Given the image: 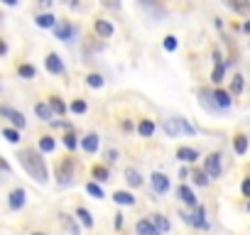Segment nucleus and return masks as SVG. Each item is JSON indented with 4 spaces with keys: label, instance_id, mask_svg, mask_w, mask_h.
Returning <instances> with one entry per match:
<instances>
[{
    "label": "nucleus",
    "instance_id": "obj_1",
    "mask_svg": "<svg viewBox=\"0 0 250 235\" xmlns=\"http://www.w3.org/2000/svg\"><path fill=\"white\" fill-rule=\"evenodd\" d=\"M18 159H20L22 169H25L35 181H40V184H47V181H49L47 164H44V159L40 157L37 150H22V152H18Z\"/></svg>",
    "mask_w": 250,
    "mask_h": 235
},
{
    "label": "nucleus",
    "instance_id": "obj_2",
    "mask_svg": "<svg viewBox=\"0 0 250 235\" xmlns=\"http://www.w3.org/2000/svg\"><path fill=\"white\" fill-rule=\"evenodd\" d=\"M182 220L187 225H194V228H208V220H206V208L204 206H196L194 213H179Z\"/></svg>",
    "mask_w": 250,
    "mask_h": 235
},
{
    "label": "nucleus",
    "instance_id": "obj_3",
    "mask_svg": "<svg viewBox=\"0 0 250 235\" xmlns=\"http://www.w3.org/2000/svg\"><path fill=\"white\" fill-rule=\"evenodd\" d=\"M0 115L3 118H8V120L15 125V130H25L27 128V120H25V115L20 113V110H15V108H10V105H0Z\"/></svg>",
    "mask_w": 250,
    "mask_h": 235
},
{
    "label": "nucleus",
    "instance_id": "obj_4",
    "mask_svg": "<svg viewBox=\"0 0 250 235\" xmlns=\"http://www.w3.org/2000/svg\"><path fill=\"white\" fill-rule=\"evenodd\" d=\"M204 172H206L208 179H218V176H221L223 167H221V155H218V152H213V155L206 157V162H204Z\"/></svg>",
    "mask_w": 250,
    "mask_h": 235
},
{
    "label": "nucleus",
    "instance_id": "obj_5",
    "mask_svg": "<svg viewBox=\"0 0 250 235\" xmlns=\"http://www.w3.org/2000/svg\"><path fill=\"white\" fill-rule=\"evenodd\" d=\"M71 179H74V159L66 157V159L57 167V181H59L62 186H66V184H71Z\"/></svg>",
    "mask_w": 250,
    "mask_h": 235
},
{
    "label": "nucleus",
    "instance_id": "obj_6",
    "mask_svg": "<svg viewBox=\"0 0 250 235\" xmlns=\"http://www.w3.org/2000/svg\"><path fill=\"white\" fill-rule=\"evenodd\" d=\"M162 130L167 133V137H179V133H184V118H169L165 120Z\"/></svg>",
    "mask_w": 250,
    "mask_h": 235
},
{
    "label": "nucleus",
    "instance_id": "obj_7",
    "mask_svg": "<svg viewBox=\"0 0 250 235\" xmlns=\"http://www.w3.org/2000/svg\"><path fill=\"white\" fill-rule=\"evenodd\" d=\"M74 25L71 22H66V20H59L57 22V27H54V35H57V39H62V42H69L71 37H74Z\"/></svg>",
    "mask_w": 250,
    "mask_h": 235
},
{
    "label": "nucleus",
    "instance_id": "obj_8",
    "mask_svg": "<svg viewBox=\"0 0 250 235\" xmlns=\"http://www.w3.org/2000/svg\"><path fill=\"white\" fill-rule=\"evenodd\" d=\"M150 184H152V191H155V194H167V191H169V179H167L162 172H155L152 179H150Z\"/></svg>",
    "mask_w": 250,
    "mask_h": 235
},
{
    "label": "nucleus",
    "instance_id": "obj_9",
    "mask_svg": "<svg viewBox=\"0 0 250 235\" xmlns=\"http://www.w3.org/2000/svg\"><path fill=\"white\" fill-rule=\"evenodd\" d=\"M25 201H27L25 189H13V191H10V196H8V206H10L13 211H20V208L25 206Z\"/></svg>",
    "mask_w": 250,
    "mask_h": 235
},
{
    "label": "nucleus",
    "instance_id": "obj_10",
    "mask_svg": "<svg viewBox=\"0 0 250 235\" xmlns=\"http://www.w3.org/2000/svg\"><path fill=\"white\" fill-rule=\"evenodd\" d=\"M44 66H47V71L49 74H64V61H62V57L59 54H47V59H44Z\"/></svg>",
    "mask_w": 250,
    "mask_h": 235
},
{
    "label": "nucleus",
    "instance_id": "obj_11",
    "mask_svg": "<svg viewBox=\"0 0 250 235\" xmlns=\"http://www.w3.org/2000/svg\"><path fill=\"white\" fill-rule=\"evenodd\" d=\"M211 98H213V105H216V108H221V110L230 108V100H233V98H230V93H228V91H221V88H216Z\"/></svg>",
    "mask_w": 250,
    "mask_h": 235
},
{
    "label": "nucleus",
    "instance_id": "obj_12",
    "mask_svg": "<svg viewBox=\"0 0 250 235\" xmlns=\"http://www.w3.org/2000/svg\"><path fill=\"white\" fill-rule=\"evenodd\" d=\"M177 196H179V198H182V201H184L187 206H191V208H196V206H199V201H196L194 191H191V189H189L187 184H182V186L177 189Z\"/></svg>",
    "mask_w": 250,
    "mask_h": 235
},
{
    "label": "nucleus",
    "instance_id": "obj_13",
    "mask_svg": "<svg viewBox=\"0 0 250 235\" xmlns=\"http://www.w3.org/2000/svg\"><path fill=\"white\" fill-rule=\"evenodd\" d=\"M223 74H226V64L221 61L218 52H213V74H211L213 83H221V81H223Z\"/></svg>",
    "mask_w": 250,
    "mask_h": 235
},
{
    "label": "nucleus",
    "instance_id": "obj_14",
    "mask_svg": "<svg viewBox=\"0 0 250 235\" xmlns=\"http://www.w3.org/2000/svg\"><path fill=\"white\" fill-rule=\"evenodd\" d=\"M93 30H96V35H98V37H103V39H108V37L115 32V30H113V25H110L108 20H96V22H93Z\"/></svg>",
    "mask_w": 250,
    "mask_h": 235
},
{
    "label": "nucleus",
    "instance_id": "obj_15",
    "mask_svg": "<svg viewBox=\"0 0 250 235\" xmlns=\"http://www.w3.org/2000/svg\"><path fill=\"white\" fill-rule=\"evenodd\" d=\"M150 223L155 225V230H157L160 235H165V233L169 230V220H167L162 213H152V215H150Z\"/></svg>",
    "mask_w": 250,
    "mask_h": 235
},
{
    "label": "nucleus",
    "instance_id": "obj_16",
    "mask_svg": "<svg viewBox=\"0 0 250 235\" xmlns=\"http://www.w3.org/2000/svg\"><path fill=\"white\" fill-rule=\"evenodd\" d=\"M35 22H37V27H42V30H54V27H57V18H54V15H49V13L37 15V18H35Z\"/></svg>",
    "mask_w": 250,
    "mask_h": 235
},
{
    "label": "nucleus",
    "instance_id": "obj_17",
    "mask_svg": "<svg viewBox=\"0 0 250 235\" xmlns=\"http://www.w3.org/2000/svg\"><path fill=\"white\" fill-rule=\"evenodd\" d=\"M81 147H83V152L93 155V152L98 150V135H96V133H88V135L81 140Z\"/></svg>",
    "mask_w": 250,
    "mask_h": 235
},
{
    "label": "nucleus",
    "instance_id": "obj_18",
    "mask_svg": "<svg viewBox=\"0 0 250 235\" xmlns=\"http://www.w3.org/2000/svg\"><path fill=\"white\" fill-rule=\"evenodd\" d=\"M135 233H138V235H160V233L155 230V225L150 223V218H143V220H138V225H135Z\"/></svg>",
    "mask_w": 250,
    "mask_h": 235
},
{
    "label": "nucleus",
    "instance_id": "obj_19",
    "mask_svg": "<svg viewBox=\"0 0 250 235\" xmlns=\"http://www.w3.org/2000/svg\"><path fill=\"white\" fill-rule=\"evenodd\" d=\"M177 157H179L182 162L194 164V162L199 159V152H196V150H191V147H179V150H177Z\"/></svg>",
    "mask_w": 250,
    "mask_h": 235
},
{
    "label": "nucleus",
    "instance_id": "obj_20",
    "mask_svg": "<svg viewBox=\"0 0 250 235\" xmlns=\"http://www.w3.org/2000/svg\"><path fill=\"white\" fill-rule=\"evenodd\" d=\"M113 201L120 203V206H135V196L128 194V191H115L113 194Z\"/></svg>",
    "mask_w": 250,
    "mask_h": 235
},
{
    "label": "nucleus",
    "instance_id": "obj_21",
    "mask_svg": "<svg viewBox=\"0 0 250 235\" xmlns=\"http://www.w3.org/2000/svg\"><path fill=\"white\" fill-rule=\"evenodd\" d=\"M125 181H128L130 186H143V176H140V172L138 169H133V167H128V169H125Z\"/></svg>",
    "mask_w": 250,
    "mask_h": 235
},
{
    "label": "nucleus",
    "instance_id": "obj_22",
    "mask_svg": "<svg viewBox=\"0 0 250 235\" xmlns=\"http://www.w3.org/2000/svg\"><path fill=\"white\" fill-rule=\"evenodd\" d=\"M76 218L81 220V225H83V228H93V215L88 213V208L79 206V208H76Z\"/></svg>",
    "mask_w": 250,
    "mask_h": 235
},
{
    "label": "nucleus",
    "instance_id": "obj_23",
    "mask_svg": "<svg viewBox=\"0 0 250 235\" xmlns=\"http://www.w3.org/2000/svg\"><path fill=\"white\" fill-rule=\"evenodd\" d=\"M138 133H140L143 137H152V135H155V123H152V120H140V123H138Z\"/></svg>",
    "mask_w": 250,
    "mask_h": 235
},
{
    "label": "nucleus",
    "instance_id": "obj_24",
    "mask_svg": "<svg viewBox=\"0 0 250 235\" xmlns=\"http://www.w3.org/2000/svg\"><path fill=\"white\" fill-rule=\"evenodd\" d=\"M233 150H235V155H245L248 152V137L245 135H235L233 137Z\"/></svg>",
    "mask_w": 250,
    "mask_h": 235
},
{
    "label": "nucleus",
    "instance_id": "obj_25",
    "mask_svg": "<svg viewBox=\"0 0 250 235\" xmlns=\"http://www.w3.org/2000/svg\"><path fill=\"white\" fill-rule=\"evenodd\" d=\"M49 108H52V113H57V115H64V113H66V105H64V100H62L59 96H52V98H49Z\"/></svg>",
    "mask_w": 250,
    "mask_h": 235
},
{
    "label": "nucleus",
    "instance_id": "obj_26",
    "mask_svg": "<svg viewBox=\"0 0 250 235\" xmlns=\"http://www.w3.org/2000/svg\"><path fill=\"white\" fill-rule=\"evenodd\" d=\"M240 93H243V76L233 74V78H230V96H240Z\"/></svg>",
    "mask_w": 250,
    "mask_h": 235
},
{
    "label": "nucleus",
    "instance_id": "obj_27",
    "mask_svg": "<svg viewBox=\"0 0 250 235\" xmlns=\"http://www.w3.org/2000/svg\"><path fill=\"white\" fill-rule=\"evenodd\" d=\"M35 113L42 118V120H52V108H49V103H37V105H35Z\"/></svg>",
    "mask_w": 250,
    "mask_h": 235
},
{
    "label": "nucleus",
    "instance_id": "obj_28",
    "mask_svg": "<svg viewBox=\"0 0 250 235\" xmlns=\"http://www.w3.org/2000/svg\"><path fill=\"white\" fill-rule=\"evenodd\" d=\"M91 176H93L96 181H105V179H108V167H103V164H96V167L91 169Z\"/></svg>",
    "mask_w": 250,
    "mask_h": 235
},
{
    "label": "nucleus",
    "instance_id": "obj_29",
    "mask_svg": "<svg viewBox=\"0 0 250 235\" xmlns=\"http://www.w3.org/2000/svg\"><path fill=\"white\" fill-rule=\"evenodd\" d=\"M62 223H64V228L71 233V235H81V230H79V225L71 220V215H66V213H62Z\"/></svg>",
    "mask_w": 250,
    "mask_h": 235
},
{
    "label": "nucleus",
    "instance_id": "obj_30",
    "mask_svg": "<svg viewBox=\"0 0 250 235\" xmlns=\"http://www.w3.org/2000/svg\"><path fill=\"white\" fill-rule=\"evenodd\" d=\"M54 147H57V142H54V137H49V135H44V137L40 140V152H54Z\"/></svg>",
    "mask_w": 250,
    "mask_h": 235
},
{
    "label": "nucleus",
    "instance_id": "obj_31",
    "mask_svg": "<svg viewBox=\"0 0 250 235\" xmlns=\"http://www.w3.org/2000/svg\"><path fill=\"white\" fill-rule=\"evenodd\" d=\"M18 74H20L22 78H35V74H37V71H35V66H32V64H20V66H18Z\"/></svg>",
    "mask_w": 250,
    "mask_h": 235
},
{
    "label": "nucleus",
    "instance_id": "obj_32",
    "mask_svg": "<svg viewBox=\"0 0 250 235\" xmlns=\"http://www.w3.org/2000/svg\"><path fill=\"white\" fill-rule=\"evenodd\" d=\"M191 176H194V184H196V186H206V184H208V176H206L204 169H194Z\"/></svg>",
    "mask_w": 250,
    "mask_h": 235
},
{
    "label": "nucleus",
    "instance_id": "obj_33",
    "mask_svg": "<svg viewBox=\"0 0 250 235\" xmlns=\"http://www.w3.org/2000/svg\"><path fill=\"white\" fill-rule=\"evenodd\" d=\"M86 83H88L91 88H103V76H101V74H88V76H86Z\"/></svg>",
    "mask_w": 250,
    "mask_h": 235
},
{
    "label": "nucleus",
    "instance_id": "obj_34",
    "mask_svg": "<svg viewBox=\"0 0 250 235\" xmlns=\"http://www.w3.org/2000/svg\"><path fill=\"white\" fill-rule=\"evenodd\" d=\"M3 135H5V140H8V142H13V145H18V142H20V130H15V128H5V130H3Z\"/></svg>",
    "mask_w": 250,
    "mask_h": 235
},
{
    "label": "nucleus",
    "instance_id": "obj_35",
    "mask_svg": "<svg viewBox=\"0 0 250 235\" xmlns=\"http://www.w3.org/2000/svg\"><path fill=\"white\" fill-rule=\"evenodd\" d=\"M86 191H88L93 198H103V189H101L96 181H88V184H86Z\"/></svg>",
    "mask_w": 250,
    "mask_h": 235
},
{
    "label": "nucleus",
    "instance_id": "obj_36",
    "mask_svg": "<svg viewBox=\"0 0 250 235\" xmlns=\"http://www.w3.org/2000/svg\"><path fill=\"white\" fill-rule=\"evenodd\" d=\"M162 47H165L167 52H174V49L179 47V42H177V37H174V35H167V37H165V42H162Z\"/></svg>",
    "mask_w": 250,
    "mask_h": 235
},
{
    "label": "nucleus",
    "instance_id": "obj_37",
    "mask_svg": "<svg viewBox=\"0 0 250 235\" xmlns=\"http://www.w3.org/2000/svg\"><path fill=\"white\" fill-rule=\"evenodd\" d=\"M230 10H238V13H248L250 10V3H235V0H228L226 3Z\"/></svg>",
    "mask_w": 250,
    "mask_h": 235
},
{
    "label": "nucleus",
    "instance_id": "obj_38",
    "mask_svg": "<svg viewBox=\"0 0 250 235\" xmlns=\"http://www.w3.org/2000/svg\"><path fill=\"white\" fill-rule=\"evenodd\" d=\"M86 108H88L86 100H74V103H71V113H79V115H81V113H86Z\"/></svg>",
    "mask_w": 250,
    "mask_h": 235
},
{
    "label": "nucleus",
    "instance_id": "obj_39",
    "mask_svg": "<svg viewBox=\"0 0 250 235\" xmlns=\"http://www.w3.org/2000/svg\"><path fill=\"white\" fill-rule=\"evenodd\" d=\"M64 145H66L69 150H76V135H74V133L64 135Z\"/></svg>",
    "mask_w": 250,
    "mask_h": 235
},
{
    "label": "nucleus",
    "instance_id": "obj_40",
    "mask_svg": "<svg viewBox=\"0 0 250 235\" xmlns=\"http://www.w3.org/2000/svg\"><path fill=\"white\" fill-rule=\"evenodd\" d=\"M240 191H243V196H248V198H250V179H245V181H243Z\"/></svg>",
    "mask_w": 250,
    "mask_h": 235
},
{
    "label": "nucleus",
    "instance_id": "obj_41",
    "mask_svg": "<svg viewBox=\"0 0 250 235\" xmlns=\"http://www.w3.org/2000/svg\"><path fill=\"white\" fill-rule=\"evenodd\" d=\"M105 159H108V162H115V159H118V152H115V150H108V152H105Z\"/></svg>",
    "mask_w": 250,
    "mask_h": 235
},
{
    "label": "nucleus",
    "instance_id": "obj_42",
    "mask_svg": "<svg viewBox=\"0 0 250 235\" xmlns=\"http://www.w3.org/2000/svg\"><path fill=\"white\" fill-rule=\"evenodd\" d=\"M0 172H10V164H8V159H3V157H0Z\"/></svg>",
    "mask_w": 250,
    "mask_h": 235
},
{
    "label": "nucleus",
    "instance_id": "obj_43",
    "mask_svg": "<svg viewBox=\"0 0 250 235\" xmlns=\"http://www.w3.org/2000/svg\"><path fill=\"white\" fill-rule=\"evenodd\" d=\"M3 54H8V44H5V39H0V57Z\"/></svg>",
    "mask_w": 250,
    "mask_h": 235
},
{
    "label": "nucleus",
    "instance_id": "obj_44",
    "mask_svg": "<svg viewBox=\"0 0 250 235\" xmlns=\"http://www.w3.org/2000/svg\"><path fill=\"white\" fill-rule=\"evenodd\" d=\"M123 130H133V123L130 120H123Z\"/></svg>",
    "mask_w": 250,
    "mask_h": 235
},
{
    "label": "nucleus",
    "instance_id": "obj_45",
    "mask_svg": "<svg viewBox=\"0 0 250 235\" xmlns=\"http://www.w3.org/2000/svg\"><path fill=\"white\" fill-rule=\"evenodd\" d=\"M179 176H182V179H189L191 174H189V169H182V172H179Z\"/></svg>",
    "mask_w": 250,
    "mask_h": 235
},
{
    "label": "nucleus",
    "instance_id": "obj_46",
    "mask_svg": "<svg viewBox=\"0 0 250 235\" xmlns=\"http://www.w3.org/2000/svg\"><path fill=\"white\" fill-rule=\"evenodd\" d=\"M243 32H248V35H250V20H245V22H243Z\"/></svg>",
    "mask_w": 250,
    "mask_h": 235
},
{
    "label": "nucleus",
    "instance_id": "obj_47",
    "mask_svg": "<svg viewBox=\"0 0 250 235\" xmlns=\"http://www.w3.org/2000/svg\"><path fill=\"white\" fill-rule=\"evenodd\" d=\"M32 235H44V233H32Z\"/></svg>",
    "mask_w": 250,
    "mask_h": 235
},
{
    "label": "nucleus",
    "instance_id": "obj_48",
    "mask_svg": "<svg viewBox=\"0 0 250 235\" xmlns=\"http://www.w3.org/2000/svg\"><path fill=\"white\" fill-rule=\"evenodd\" d=\"M248 211H250V203H248Z\"/></svg>",
    "mask_w": 250,
    "mask_h": 235
},
{
    "label": "nucleus",
    "instance_id": "obj_49",
    "mask_svg": "<svg viewBox=\"0 0 250 235\" xmlns=\"http://www.w3.org/2000/svg\"><path fill=\"white\" fill-rule=\"evenodd\" d=\"M0 20H3V18H0Z\"/></svg>",
    "mask_w": 250,
    "mask_h": 235
}]
</instances>
